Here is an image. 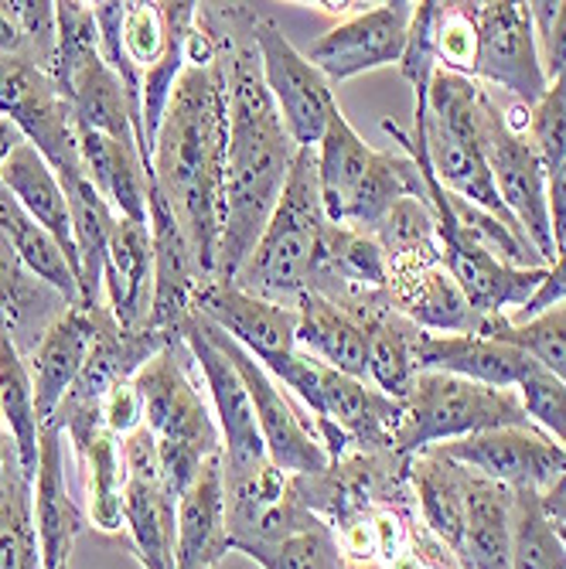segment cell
I'll list each match as a JSON object with an SVG mask.
<instances>
[{
	"instance_id": "cell-24",
	"label": "cell",
	"mask_w": 566,
	"mask_h": 569,
	"mask_svg": "<svg viewBox=\"0 0 566 569\" xmlns=\"http://www.w3.org/2000/svg\"><path fill=\"white\" fill-rule=\"evenodd\" d=\"M226 552H232V536L226 519V478L219 453L178 498L175 569H216Z\"/></svg>"
},
{
	"instance_id": "cell-52",
	"label": "cell",
	"mask_w": 566,
	"mask_h": 569,
	"mask_svg": "<svg viewBox=\"0 0 566 569\" xmlns=\"http://www.w3.org/2000/svg\"><path fill=\"white\" fill-rule=\"evenodd\" d=\"M62 569H69V566H62Z\"/></svg>"
},
{
	"instance_id": "cell-10",
	"label": "cell",
	"mask_w": 566,
	"mask_h": 569,
	"mask_svg": "<svg viewBox=\"0 0 566 569\" xmlns=\"http://www.w3.org/2000/svg\"><path fill=\"white\" fill-rule=\"evenodd\" d=\"M478 137L502 204L523 226V232L533 239L536 252L549 267L556 260V242H553L549 201H546V168L539 161V153L533 150L529 137L508 130L502 117V96L485 86L478 96Z\"/></svg>"
},
{
	"instance_id": "cell-29",
	"label": "cell",
	"mask_w": 566,
	"mask_h": 569,
	"mask_svg": "<svg viewBox=\"0 0 566 569\" xmlns=\"http://www.w3.org/2000/svg\"><path fill=\"white\" fill-rule=\"evenodd\" d=\"M297 348L315 355L335 372L369 382V335L345 307L321 293H300L297 300Z\"/></svg>"
},
{
	"instance_id": "cell-43",
	"label": "cell",
	"mask_w": 566,
	"mask_h": 569,
	"mask_svg": "<svg viewBox=\"0 0 566 569\" xmlns=\"http://www.w3.org/2000/svg\"><path fill=\"white\" fill-rule=\"evenodd\" d=\"M434 14H437V0H424V4L414 8V21H409L406 48H403V59H399V76L414 86V96H427V89L437 76Z\"/></svg>"
},
{
	"instance_id": "cell-20",
	"label": "cell",
	"mask_w": 566,
	"mask_h": 569,
	"mask_svg": "<svg viewBox=\"0 0 566 569\" xmlns=\"http://www.w3.org/2000/svg\"><path fill=\"white\" fill-rule=\"evenodd\" d=\"M195 310L242 345L260 366L297 351V307H284L242 290L232 280H209L198 290Z\"/></svg>"
},
{
	"instance_id": "cell-48",
	"label": "cell",
	"mask_w": 566,
	"mask_h": 569,
	"mask_svg": "<svg viewBox=\"0 0 566 569\" xmlns=\"http://www.w3.org/2000/svg\"><path fill=\"white\" fill-rule=\"evenodd\" d=\"M24 34L14 0H0V59H21Z\"/></svg>"
},
{
	"instance_id": "cell-40",
	"label": "cell",
	"mask_w": 566,
	"mask_h": 569,
	"mask_svg": "<svg viewBox=\"0 0 566 569\" xmlns=\"http://www.w3.org/2000/svg\"><path fill=\"white\" fill-rule=\"evenodd\" d=\"M120 38H123L127 56L133 59V66L140 72H147L150 66H158L161 56H165V48H168L165 8L158 4V0H127Z\"/></svg>"
},
{
	"instance_id": "cell-21",
	"label": "cell",
	"mask_w": 566,
	"mask_h": 569,
	"mask_svg": "<svg viewBox=\"0 0 566 569\" xmlns=\"http://www.w3.org/2000/svg\"><path fill=\"white\" fill-rule=\"evenodd\" d=\"M66 450H69L66 433L44 423L38 437V471H34V529H38L44 569L69 566L72 546L89 522L69 485Z\"/></svg>"
},
{
	"instance_id": "cell-14",
	"label": "cell",
	"mask_w": 566,
	"mask_h": 569,
	"mask_svg": "<svg viewBox=\"0 0 566 569\" xmlns=\"http://www.w3.org/2000/svg\"><path fill=\"white\" fill-rule=\"evenodd\" d=\"M123 453V532L143 569H175L178 498L165 481L158 443L140 427L120 440Z\"/></svg>"
},
{
	"instance_id": "cell-1",
	"label": "cell",
	"mask_w": 566,
	"mask_h": 569,
	"mask_svg": "<svg viewBox=\"0 0 566 569\" xmlns=\"http://www.w3.org/2000/svg\"><path fill=\"white\" fill-rule=\"evenodd\" d=\"M219 44L229 86V161H226V229L216 280H232L260 242L284 184L297 143L264 82L260 51L252 38L256 11L249 4H198Z\"/></svg>"
},
{
	"instance_id": "cell-26",
	"label": "cell",
	"mask_w": 566,
	"mask_h": 569,
	"mask_svg": "<svg viewBox=\"0 0 566 569\" xmlns=\"http://www.w3.org/2000/svg\"><path fill=\"white\" fill-rule=\"evenodd\" d=\"M96 338V315L92 307H69V315L59 318L48 328V335L38 341V348L28 358L31 382H34V406H38V420L41 427L56 417L59 402L79 379L86 358L92 351Z\"/></svg>"
},
{
	"instance_id": "cell-12",
	"label": "cell",
	"mask_w": 566,
	"mask_h": 569,
	"mask_svg": "<svg viewBox=\"0 0 566 569\" xmlns=\"http://www.w3.org/2000/svg\"><path fill=\"white\" fill-rule=\"evenodd\" d=\"M471 18L478 31V56H475L471 79L533 110L546 96L549 82L539 66L529 4H516V0H481V4H471Z\"/></svg>"
},
{
	"instance_id": "cell-4",
	"label": "cell",
	"mask_w": 566,
	"mask_h": 569,
	"mask_svg": "<svg viewBox=\"0 0 566 569\" xmlns=\"http://www.w3.org/2000/svg\"><path fill=\"white\" fill-rule=\"evenodd\" d=\"M195 358L178 335L133 376L143 399V427L158 443V460L168 488L181 498L198 471L222 453L216 409L201 396Z\"/></svg>"
},
{
	"instance_id": "cell-25",
	"label": "cell",
	"mask_w": 566,
	"mask_h": 569,
	"mask_svg": "<svg viewBox=\"0 0 566 569\" xmlns=\"http://www.w3.org/2000/svg\"><path fill=\"white\" fill-rule=\"evenodd\" d=\"M536 361L491 335H430L420 338V372H447L491 389H516Z\"/></svg>"
},
{
	"instance_id": "cell-7",
	"label": "cell",
	"mask_w": 566,
	"mask_h": 569,
	"mask_svg": "<svg viewBox=\"0 0 566 569\" xmlns=\"http://www.w3.org/2000/svg\"><path fill=\"white\" fill-rule=\"evenodd\" d=\"M399 406L403 420L396 430V453L403 457L481 430L533 427L516 389H491L447 372H417Z\"/></svg>"
},
{
	"instance_id": "cell-22",
	"label": "cell",
	"mask_w": 566,
	"mask_h": 569,
	"mask_svg": "<svg viewBox=\"0 0 566 569\" xmlns=\"http://www.w3.org/2000/svg\"><path fill=\"white\" fill-rule=\"evenodd\" d=\"M345 310L369 335V382L383 389L386 396L403 399L409 382L420 372L424 328H417L406 315H399L389 290L373 293Z\"/></svg>"
},
{
	"instance_id": "cell-38",
	"label": "cell",
	"mask_w": 566,
	"mask_h": 569,
	"mask_svg": "<svg viewBox=\"0 0 566 569\" xmlns=\"http://www.w3.org/2000/svg\"><path fill=\"white\" fill-rule=\"evenodd\" d=\"M512 569H566V542L536 491H516L512 505Z\"/></svg>"
},
{
	"instance_id": "cell-44",
	"label": "cell",
	"mask_w": 566,
	"mask_h": 569,
	"mask_svg": "<svg viewBox=\"0 0 566 569\" xmlns=\"http://www.w3.org/2000/svg\"><path fill=\"white\" fill-rule=\"evenodd\" d=\"M529 18L546 82H566V0H533Z\"/></svg>"
},
{
	"instance_id": "cell-16",
	"label": "cell",
	"mask_w": 566,
	"mask_h": 569,
	"mask_svg": "<svg viewBox=\"0 0 566 569\" xmlns=\"http://www.w3.org/2000/svg\"><path fill=\"white\" fill-rule=\"evenodd\" d=\"M434 450H440L460 468L505 485L508 491L549 495L556 485L566 481V450L539 427L481 430L450 443H437Z\"/></svg>"
},
{
	"instance_id": "cell-19",
	"label": "cell",
	"mask_w": 566,
	"mask_h": 569,
	"mask_svg": "<svg viewBox=\"0 0 566 569\" xmlns=\"http://www.w3.org/2000/svg\"><path fill=\"white\" fill-rule=\"evenodd\" d=\"M147 222L153 242V303H150L147 328L178 338L181 325L195 310L198 290L209 280L198 270L185 229L178 226L175 212L168 209V201L153 184H147Z\"/></svg>"
},
{
	"instance_id": "cell-23",
	"label": "cell",
	"mask_w": 566,
	"mask_h": 569,
	"mask_svg": "<svg viewBox=\"0 0 566 569\" xmlns=\"http://www.w3.org/2000/svg\"><path fill=\"white\" fill-rule=\"evenodd\" d=\"M102 303L120 328L143 331L153 303V242L150 222L123 219L113 229L102 260Z\"/></svg>"
},
{
	"instance_id": "cell-3",
	"label": "cell",
	"mask_w": 566,
	"mask_h": 569,
	"mask_svg": "<svg viewBox=\"0 0 566 569\" xmlns=\"http://www.w3.org/2000/svg\"><path fill=\"white\" fill-rule=\"evenodd\" d=\"M409 488L417 519L454 556L457 569H512L516 491L460 468L434 447L409 457Z\"/></svg>"
},
{
	"instance_id": "cell-31",
	"label": "cell",
	"mask_w": 566,
	"mask_h": 569,
	"mask_svg": "<svg viewBox=\"0 0 566 569\" xmlns=\"http://www.w3.org/2000/svg\"><path fill=\"white\" fill-rule=\"evenodd\" d=\"M0 569H44L34 529V478L18 447L0 457Z\"/></svg>"
},
{
	"instance_id": "cell-39",
	"label": "cell",
	"mask_w": 566,
	"mask_h": 569,
	"mask_svg": "<svg viewBox=\"0 0 566 569\" xmlns=\"http://www.w3.org/2000/svg\"><path fill=\"white\" fill-rule=\"evenodd\" d=\"M434 51H437L440 72H457L471 79L475 56H478V31H475L471 4H437Z\"/></svg>"
},
{
	"instance_id": "cell-15",
	"label": "cell",
	"mask_w": 566,
	"mask_h": 569,
	"mask_svg": "<svg viewBox=\"0 0 566 569\" xmlns=\"http://www.w3.org/2000/svg\"><path fill=\"white\" fill-rule=\"evenodd\" d=\"M252 38H256V51H260L264 82L284 117L287 133L294 137L297 147H318L338 110L331 82L287 41V34L274 18L256 11Z\"/></svg>"
},
{
	"instance_id": "cell-28",
	"label": "cell",
	"mask_w": 566,
	"mask_h": 569,
	"mask_svg": "<svg viewBox=\"0 0 566 569\" xmlns=\"http://www.w3.org/2000/svg\"><path fill=\"white\" fill-rule=\"evenodd\" d=\"M0 191H8L18 209L34 219L41 229H48L59 239V246L69 252V260L79 273V252H76V232H72V209L69 194L51 171V164L24 140L0 168Z\"/></svg>"
},
{
	"instance_id": "cell-27",
	"label": "cell",
	"mask_w": 566,
	"mask_h": 569,
	"mask_svg": "<svg viewBox=\"0 0 566 569\" xmlns=\"http://www.w3.org/2000/svg\"><path fill=\"white\" fill-rule=\"evenodd\" d=\"M72 300H66L56 287L38 280L21 260L8 236L0 232V325L8 328L14 348L31 358L48 328L69 315Z\"/></svg>"
},
{
	"instance_id": "cell-37",
	"label": "cell",
	"mask_w": 566,
	"mask_h": 569,
	"mask_svg": "<svg viewBox=\"0 0 566 569\" xmlns=\"http://www.w3.org/2000/svg\"><path fill=\"white\" fill-rule=\"evenodd\" d=\"M481 335L502 338L508 345L523 348L539 369L566 382V300L539 310V315L526 321H508V318H488Z\"/></svg>"
},
{
	"instance_id": "cell-13",
	"label": "cell",
	"mask_w": 566,
	"mask_h": 569,
	"mask_svg": "<svg viewBox=\"0 0 566 569\" xmlns=\"http://www.w3.org/2000/svg\"><path fill=\"white\" fill-rule=\"evenodd\" d=\"M209 338L226 351V358L236 366V372L246 382V392L252 399L256 409V423H260L267 453L274 460V468L284 471L287 478H300V475H321L331 457L321 447L311 420L287 399V392L277 386V379L256 361L242 345H236L226 331H219L209 318H201Z\"/></svg>"
},
{
	"instance_id": "cell-50",
	"label": "cell",
	"mask_w": 566,
	"mask_h": 569,
	"mask_svg": "<svg viewBox=\"0 0 566 569\" xmlns=\"http://www.w3.org/2000/svg\"><path fill=\"white\" fill-rule=\"evenodd\" d=\"M543 508L556 526H566V481L556 485L549 495H543Z\"/></svg>"
},
{
	"instance_id": "cell-46",
	"label": "cell",
	"mask_w": 566,
	"mask_h": 569,
	"mask_svg": "<svg viewBox=\"0 0 566 569\" xmlns=\"http://www.w3.org/2000/svg\"><path fill=\"white\" fill-rule=\"evenodd\" d=\"M559 300H566V246L556 252V260L549 263V273H546V280H543V287H539V293L519 310L516 318L512 321H526V318H533V315H539V310H546V307H553V303H559Z\"/></svg>"
},
{
	"instance_id": "cell-45",
	"label": "cell",
	"mask_w": 566,
	"mask_h": 569,
	"mask_svg": "<svg viewBox=\"0 0 566 569\" xmlns=\"http://www.w3.org/2000/svg\"><path fill=\"white\" fill-rule=\"evenodd\" d=\"M102 423H107V430L120 440L143 427V399H140L133 379L113 386L110 396L102 399Z\"/></svg>"
},
{
	"instance_id": "cell-51",
	"label": "cell",
	"mask_w": 566,
	"mask_h": 569,
	"mask_svg": "<svg viewBox=\"0 0 566 569\" xmlns=\"http://www.w3.org/2000/svg\"><path fill=\"white\" fill-rule=\"evenodd\" d=\"M345 569H389V566L379 562V559H348Z\"/></svg>"
},
{
	"instance_id": "cell-42",
	"label": "cell",
	"mask_w": 566,
	"mask_h": 569,
	"mask_svg": "<svg viewBox=\"0 0 566 569\" xmlns=\"http://www.w3.org/2000/svg\"><path fill=\"white\" fill-rule=\"evenodd\" d=\"M526 137L539 153L546 174L566 161V82H549L546 96L529 110Z\"/></svg>"
},
{
	"instance_id": "cell-5",
	"label": "cell",
	"mask_w": 566,
	"mask_h": 569,
	"mask_svg": "<svg viewBox=\"0 0 566 569\" xmlns=\"http://www.w3.org/2000/svg\"><path fill=\"white\" fill-rule=\"evenodd\" d=\"M328 226L318 184V147H300L277 209L232 283L264 300L297 307L318 270Z\"/></svg>"
},
{
	"instance_id": "cell-9",
	"label": "cell",
	"mask_w": 566,
	"mask_h": 569,
	"mask_svg": "<svg viewBox=\"0 0 566 569\" xmlns=\"http://www.w3.org/2000/svg\"><path fill=\"white\" fill-rule=\"evenodd\" d=\"M181 338L195 358V369L212 396V409H216V423L222 433V478H226V491H239L249 488L256 481H264L274 468V460L267 453L260 423H256V409L252 399L246 392L242 376L236 372V366L226 358V351L209 338L201 325V315L191 310L188 321L181 325Z\"/></svg>"
},
{
	"instance_id": "cell-49",
	"label": "cell",
	"mask_w": 566,
	"mask_h": 569,
	"mask_svg": "<svg viewBox=\"0 0 566 569\" xmlns=\"http://www.w3.org/2000/svg\"><path fill=\"white\" fill-rule=\"evenodd\" d=\"M24 143V133L8 120V117H0V168H4V161L11 158V153Z\"/></svg>"
},
{
	"instance_id": "cell-18",
	"label": "cell",
	"mask_w": 566,
	"mask_h": 569,
	"mask_svg": "<svg viewBox=\"0 0 566 569\" xmlns=\"http://www.w3.org/2000/svg\"><path fill=\"white\" fill-rule=\"evenodd\" d=\"M386 273L396 310L417 328L430 335H481L485 318L457 287L440 249L393 256L386 260Z\"/></svg>"
},
{
	"instance_id": "cell-32",
	"label": "cell",
	"mask_w": 566,
	"mask_h": 569,
	"mask_svg": "<svg viewBox=\"0 0 566 569\" xmlns=\"http://www.w3.org/2000/svg\"><path fill=\"white\" fill-rule=\"evenodd\" d=\"M161 8H165V21H168V48H165L161 62L143 72V107H140L143 147H147L150 164H153V140H158V130L165 123L168 102L175 96L181 72L188 69V34H191L195 14H198V4H188V0L161 4Z\"/></svg>"
},
{
	"instance_id": "cell-6",
	"label": "cell",
	"mask_w": 566,
	"mask_h": 569,
	"mask_svg": "<svg viewBox=\"0 0 566 569\" xmlns=\"http://www.w3.org/2000/svg\"><path fill=\"white\" fill-rule=\"evenodd\" d=\"M318 184L331 226L369 232L403 198H427L424 174L409 153L373 150L341 110L318 143Z\"/></svg>"
},
{
	"instance_id": "cell-11",
	"label": "cell",
	"mask_w": 566,
	"mask_h": 569,
	"mask_svg": "<svg viewBox=\"0 0 566 569\" xmlns=\"http://www.w3.org/2000/svg\"><path fill=\"white\" fill-rule=\"evenodd\" d=\"M0 117H8L24 133L59 174L62 188L86 178L72 102L48 72L24 59H0Z\"/></svg>"
},
{
	"instance_id": "cell-36",
	"label": "cell",
	"mask_w": 566,
	"mask_h": 569,
	"mask_svg": "<svg viewBox=\"0 0 566 569\" xmlns=\"http://www.w3.org/2000/svg\"><path fill=\"white\" fill-rule=\"evenodd\" d=\"M76 457V468L86 485V519L99 532H123V453L120 437L102 427Z\"/></svg>"
},
{
	"instance_id": "cell-35",
	"label": "cell",
	"mask_w": 566,
	"mask_h": 569,
	"mask_svg": "<svg viewBox=\"0 0 566 569\" xmlns=\"http://www.w3.org/2000/svg\"><path fill=\"white\" fill-rule=\"evenodd\" d=\"M0 423L14 437L24 471L34 478L38 471V437L41 420L34 406V382L28 358L14 348L8 328L0 325Z\"/></svg>"
},
{
	"instance_id": "cell-2",
	"label": "cell",
	"mask_w": 566,
	"mask_h": 569,
	"mask_svg": "<svg viewBox=\"0 0 566 569\" xmlns=\"http://www.w3.org/2000/svg\"><path fill=\"white\" fill-rule=\"evenodd\" d=\"M229 86L222 59L188 62L153 140V188L185 229L205 280L219 273L226 229Z\"/></svg>"
},
{
	"instance_id": "cell-47",
	"label": "cell",
	"mask_w": 566,
	"mask_h": 569,
	"mask_svg": "<svg viewBox=\"0 0 566 569\" xmlns=\"http://www.w3.org/2000/svg\"><path fill=\"white\" fill-rule=\"evenodd\" d=\"M546 201H549V226L556 252L566 246V161L546 174Z\"/></svg>"
},
{
	"instance_id": "cell-41",
	"label": "cell",
	"mask_w": 566,
	"mask_h": 569,
	"mask_svg": "<svg viewBox=\"0 0 566 569\" xmlns=\"http://www.w3.org/2000/svg\"><path fill=\"white\" fill-rule=\"evenodd\" d=\"M516 396L526 409L533 427H539L546 437H553L566 450V382L549 376L546 369H533L519 386Z\"/></svg>"
},
{
	"instance_id": "cell-33",
	"label": "cell",
	"mask_w": 566,
	"mask_h": 569,
	"mask_svg": "<svg viewBox=\"0 0 566 569\" xmlns=\"http://www.w3.org/2000/svg\"><path fill=\"white\" fill-rule=\"evenodd\" d=\"M232 549L260 562L264 569H345L348 562L338 532L315 511L277 539H249L236 542Z\"/></svg>"
},
{
	"instance_id": "cell-34",
	"label": "cell",
	"mask_w": 566,
	"mask_h": 569,
	"mask_svg": "<svg viewBox=\"0 0 566 569\" xmlns=\"http://www.w3.org/2000/svg\"><path fill=\"white\" fill-rule=\"evenodd\" d=\"M0 232L14 246L18 260L48 287H56L66 300L79 303V273L69 260V252L59 246V239L48 229H41L34 219H28L8 191H0Z\"/></svg>"
},
{
	"instance_id": "cell-8",
	"label": "cell",
	"mask_w": 566,
	"mask_h": 569,
	"mask_svg": "<svg viewBox=\"0 0 566 569\" xmlns=\"http://www.w3.org/2000/svg\"><path fill=\"white\" fill-rule=\"evenodd\" d=\"M92 315H96L92 351L86 358L79 379L59 402L56 417L48 420V427L66 433L72 453H79L102 427H107L102 423V399L110 396V389L120 382H130L153 355L168 341H175V335H161L150 328L143 331L120 328L107 303H92Z\"/></svg>"
},
{
	"instance_id": "cell-30",
	"label": "cell",
	"mask_w": 566,
	"mask_h": 569,
	"mask_svg": "<svg viewBox=\"0 0 566 569\" xmlns=\"http://www.w3.org/2000/svg\"><path fill=\"white\" fill-rule=\"evenodd\" d=\"M79 153L92 188L110 201V209L123 219L147 222V184L153 181L140 150L120 143L107 133L79 127Z\"/></svg>"
},
{
	"instance_id": "cell-17",
	"label": "cell",
	"mask_w": 566,
	"mask_h": 569,
	"mask_svg": "<svg viewBox=\"0 0 566 569\" xmlns=\"http://www.w3.org/2000/svg\"><path fill=\"white\" fill-rule=\"evenodd\" d=\"M414 8L417 4H409V0L369 4L363 14H351L328 28L321 38H315L311 48H307V62L331 86L383 66H399Z\"/></svg>"
}]
</instances>
